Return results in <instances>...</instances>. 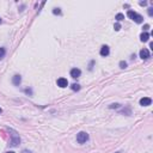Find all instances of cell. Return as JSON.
<instances>
[{
    "mask_svg": "<svg viewBox=\"0 0 153 153\" xmlns=\"http://www.w3.org/2000/svg\"><path fill=\"white\" fill-rule=\"evenodd\" d=\"M89 140V134L85 133V132H80V133L77 135V141L79 144H85V142Z\"/></svg>",
    "mask_w": 153,
    "mask_h": 153,
    "instance_id": "cell-1",
    "label": "cell"
},
{
    "mask_svg": "<svg viewBox=\"0 0 153 153\" xmlns=\"http://www.w3.org/2000/svg\"><path fill=\"white\" fill-rule=\"evenodd\" d=\"M11 136H12V140L10 141V145H11V146H17V145H18V144L20 142V137L17 135L16 132H12V135H11Z\"/></svg>",
    "mask_w": 153,
    "mask_h": 153,
    "instance_id": "cell-2",
    "label": "cell"
},
{
    "mask_svg": "<svg viewBox=\"0 0 153 153\" xmlns=\"http://www.w3.org/2000/svg\"><path fill=\"white\" fill-rule=\"evenodd\" d=\"M152 104V99L148 98V97H144V98L140 99V105L142 106H148Z\"/></svg>",
    "mask_w": 153,
    "mask_h": 153,
    "instance_id": "cell-3",
    "label": "cell"
},
{
    "mask_svg": "<svg viewBox=\"0 0 153 153\" xmlns=\"http://www.w3.org/2000/svg\"><path fill=\"white\" fill-rule=\"evenodd\" d=\"M149 55H151V54H149L148 49H145V48H144V49H141V50H140V58H141L142 60L148 59Z\"/></svg>",
    "mask_w": 153,
    "mask_h": 153,
    "instance_id": "cell-4",
    "label": "cell"
},
{
    "mask_svg": "<svg viewBox=\"0 0 153 153\" xmlns=\"http://www.w3.org/2000/svg\"><path fill=\"white\" fill-rule=\"evenodd\" d=\"M80 74H81V71L79 69V68H73V69H71V77L72 78H79L80 77Z\"/></svg>",
    "mask_w": 153,
    "mask_h": 153,
    "instance_id": "cell-5",
    "label": "cell"
},
{
    "mask_svg": "<svg viewBox=\"0 0 153 153\" xmlns=\"http://www.w3.org/2000/svg\"><path fill=\"white\" fill-rule=\"evenodd\" d=\"M67 85H68V81H67V79H65V78H60V79H58V86H60V87H67Z\"/></svg>",
    "mask_w": 153,
    "mask_h": 153,
    "instance_id": "cell-6",
    "label": "cell"
},
{
    "mask_svg": "<svg viewBox=\"0 0 153 153\" xmlns=\"http://www.w3.org/2000/svg\"><path fill=\"white\" fill-rule=\"evenodd\" d=\"M109 47H108V46H103L102 48H101V51H99V53H101V55H102V56H108V55H109Z\"/></svg>",
    "mask_w": 153,
    "mask_h": 153,
    "instance_id": "cell-7",
    "label": "cell"
},
{
    "mask_svg": "<svg viewBox=\"0 0 153 153\" xmlns=\"http://www.w3.org/2000/svg\"><path fill=\"white\" fill-rule=\"evenodd\" d=\"M20 81H22V78H20V75H18V74H16L12 78V82H13V85H16V86L19 85Z\"/></svg>",
    "mask_w": 153,
    "mask_h": 153,
    "instance_id": "cell-8",
    "label": "cell"
},
{
    "mask_svg": "<svg viewBox=\"0 0 153 153\" xmlns=\"http://www.w3.org/2000/svg\"><path fill=\"white\" fill-rule=\"evenodd\" d=\"M149 38V34H147V32H142L141 35H140V39H141L142 42H147Z\"/></svg>",
    "mask_w": 153,
    "mask_h": 153,
    "instance_id": "cell-9",
    "label": "cell"
},
{
    "mask_svg": "<svg viewBox=\"0 0 153 153\" xmlns=\"http://www.w3.org/2000/svg\"><path fill=\"white\" fill-rule=\"evenodd\" d=\"M133 20L134 22H135V23H142V20H144V18H142V16H140V15H135V16H134V18H133Z\"/></svg>",
    "mask_w": 153,
    "mask_h": 153,
    "instance_id": "cell-10",
    "label": "cell"
},
{
    "mask_svg": "<svg viewBox=\"0 0 153 153\" xmlns=\"http://www.w3.org/2000/svg\"><path fill=\"white\" fill-rule=\"evenodd\" d=\"M135 15H136V12H134V11H132V10H129V11L127 12V16L129 17L130 19H133V18H134V16H135Z\"/></svg>",
    "mask_w": 153,
    "mask_h": 153,
    "instance_id": "cell-11",
    "label": "cell"
},
{
    "mask_svg": "<svg viewBox=\"0 0 153 153\" xmlns=\"http://www.w3.org/2000/svg\"><path fill=\"white\" fill-rule=\"evenodd\" d=\"M115 19L117 20V22H121V20L124 19V16H123L122 13H117V15H116V18H115Z\"/></svg>",
    "mask_w": 153,
    "mask_h": 153,
    "instance_id": "cell-12",
    "label": "cell"
},
{
    "mask_svg": "<svg viewBox=\"0 0 153 153\" xmlns=\"http://www.w3.org/2000/svg\"><path fill=\"white\" fill-rule=\"evenodd\" d=\"M71 89L73 91H79L80 90V85H78V84H73V85L71 86Z\"/></svg>",
    "mask_w": 153,
    "mask_h": 153,
    "instance_id": "cell-13",
    "label": "cell"
},
{
    "mask_svg": "<svg viewBox=\"0 0 153 153\" xmlns=\"http://www.w3.org/2000/svg\"><path fill=\"white\" fill-rule=\"evenodd\" d=\"M5 53H6V51H5L4 48H0V59H3L5 56Z\"/></svg>",
    "mask_w": 153,
    "mask_h": 153,
    "instance_id": "cell-14",
    "label": "cell"
},
{
    "mask_svg": "<svg viewBox=\"0 0 153 153\" xmlns=\"http://www.w3.org/2000/svg\"><path fill=\"white\" fill-rule=\"evenodd\" d=\"M53 13H54V15H61V10H60V8H54V10H53Z\"/></svg>",
    "mask_w": 153,
    "mask_h": 153,
    "instance_id": "cell-15",
    "label": "cell"
},
{
    "mask_svg": "<svg viewBox=\"0 0 153 153\" xmlns=\"http://www.w3.org/2000/svg\"><path fill=\"white\" fill-rule=\"evenodd\" d=\"M114 29H115V31H120V29H121V25H120L118 23H116V24L114 25Z\"/></svg>",
    "mask_w": 153,
    "mask_h": 153,
    "instance_id": "cell-16",
    "label": "cell"
},
{
    "mask_svg": "<svg viewBox=\"0 0 153 153\" xmlns=\"http://www.w3.org/2000/svg\"><path fill=\"white\" fill-rule=\"evenodd\" d=\"M120 67H121V68H126V67H127V62H126V61H121V62H120Z\"/></svg>",
    "mask_w": 153,
    "mask_h": 153,
    "instance_id": "cell-17",
    "label": "cell"
},
{
    "mask_svg": "<svg viewBox=\"0 0 153 153\" xmlns=\"http://www.w3.org/2000/svg\"><path fill=\"white\" fill-rule=\"evenodd\" d=\"M148 15H149V16H152V15H153V8L152 7L148 8Z\"/></svg>",
    "mask_w": 153,
    "mask_h": 153,
    "instance_id": "cell-18",
    "label": "cell"
},
{
    "mask_svg": "<svg viewBox=\"0 0 153 153\" xmlns=\"http://www.w3.org/2000/svg\"><path fill=\"white\" fill-rule=\"evenodd\" d=\"M148 29H149V25H148V24H145V26H144V30L146 31V30H148Z\"/></svg>",
    "mask_w": 153,
    "mask_h": 153,
    "instance_id": "cell-19",
    "label": "cell"
},
{
    "mask_svg": "<svg viewBox=\"0 0 153 153\" xmlns=\"http://www.w3.org/2000/svg\"><path fill=\"white\" fill-rule=\"evenodd\" d=\"M22 153H32V152H31V151H27V149H24Z\"/></svg>",
    "mask_w": 153,
    "mask_h": 153,
    "instance_id": "cell-20",
    "label": "cell"
},
{
    "mask_svg": "<svg viewBox=\"0 0 153 153\" xmlns=\"http://www.w3.org/2000/svg\"><path fill=\"white\" fill-rule=\"evenodd\" d=\"M146 4H147V3H146V1H141V3H140V5H141V6H145Z\"/></svg>",
    "mask_w": 153,
    "mask_h": 153,
    "instance_id": "cell-21",
    "label": "cell"
},
{
    "mask_svg": "<svg viewBox=\"0 0 153 153\" xmlns=\"http://www.w3.org/2000/svg\"><path fill=\"white\" fill-rule=\"evenodd\" d=\"M1 111H3V110H1V108H0V114H1Z\"/></svg>",
    "mask_w": 153,
    "mask_h": 153,
    "instance_id": "cell-22",
    "label": "cell"
},
{
    "mask_svg": "<svg viewBox=\"0 0 153 153\" xmlns=\"http://www.w3.org/2000/svg\"><path fill=\"white\" fill-rule=\"evenodd\" d=\"M7 153H15V152H7Z\"/></svg>",
    "mask_w": 153,
    "mask_h": 153,
    "instance_id": "cell-23",
    "label": "cell"
},
{
    "mask_svg": "<svg viewBox=\"0 0 153 153\" xmlns=\"http://www.w3.org/2000/svg\"><path fill=\"white\" fill-rule=\"evenodd\" d=\"M0 23H1V18H0Z\"/></svg>",
    "mask_w": 153,
    "mask_h": 153,
    "instance_id": "cell-24",
    "label": "cell"
},
{
    "mask_svg": "<svg viewBox=\"0 0 153 153\" xmlns=\"http://www.w3.org/2000/svg\"><path fill=\"white\" fill-rule=\"evenodd\" d=\"M116 153H120V152H116Z\"/></svg>",
    "mask_w": 153,
    "mask_h": 153,
    "instance_id": "cell-25",
    "label": "cell"
}]
</instances>
